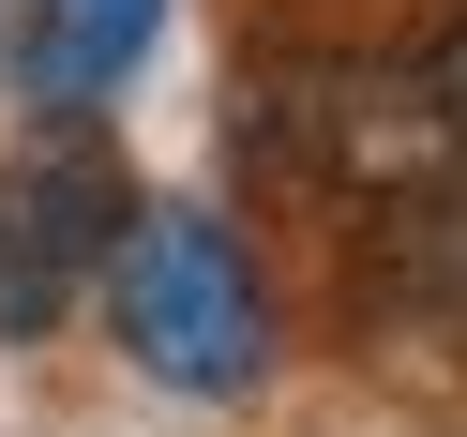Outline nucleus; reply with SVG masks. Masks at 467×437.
<instances>
[{
	"label": "nucleus",
	"mask_w": 467,
	"mask_h": 437,
	"mask_svg": "<svg viewBox=\"0 0 467 437\" xmlns=\"http://www.w3.org/2000/svg\"><path fill=\"white\" fill-rule=\"evenodd\" d=\"M362 317H392V332H422V347H467V166H422V182L377 196Z\"/></svg>",
	"instance_id": "3"
},
{
	"label": "nucleus",
	"mask_w": 467,
	"mask_h": 437,
	"mask_svg": "<svg viewBox=\"0 0 467 437\" xmlns=\"http://www.w3.org/2000/svg\"><path fill=\"white\" fill-rule=\"evenodd\" d=\"M121 212H136L121 151L91 136V106H61L31 151L0 166V347H31V332H61V317H76V286L106 272Z\"/></svg>",
	"instance_id": "2"
},
{
	"label": "nucleus",
	"mask_w": 467,
	"mask_h": 437,
	"mask_svg": "<svg viewBox=\"0 0 467 437\" xmlns=\"http://www.w3.org/2000/svg\"><path fill=\"white\" fill-rule=\"evenodd\" d=\"M422 106H437V136H452V151H467V16H452V31H437V61H422Z\"/></svg>",
	"instance_id": "5"
},
{
	"label": "nucleus",
	"mask_w": 467,
	"mask_h": 437,
	"mask_svg": "<svg viewBox=\"0 0 467 437\" xmlns=\"http://www.w3.org/2000/svg\"><path fill=\"white\" fill-rule=\"evenodd\" d=\"M166 0H31V31H16V91L31 106H106L136 61H151Z\"/></svg>",
	"instance_id": "4"
},
{
	"label": "nucleus",
	"mask_w": 467,
	"mask_h": 437,
	"mask_svg": "<svg viewBox=\"0 0 467 437\" xmlns=\"http://www.w3.org/2000/svg\"><path fill=\"white\" fill-rule=\"evenodd\" d=\"M106 317H121L136 377H166V392L226 407L272 377V302H256V256L226 212H196V196H166V212H121V242H106Z\"/></svg>",
	"instance_id": "1"
}]
</instances>
